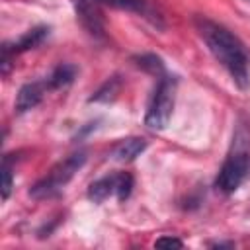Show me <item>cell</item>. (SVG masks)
Instances as JSON below:
<instances>
[{
    "label": "cell",
    "mask_w": 250,
    "mask_h": 250,
    "mask_svg": "<svg viewBox=\"0 0 250 250\" xmlns=\"http://www.w3.org/2000/svg\"><path fill=\"white\" fill-rule=\"evenodd\" d=\"M195 27H197L203 43L215 57V61L225 66V70L230 74L234 84L238 88H248V84H250L248 55H246L242 43L236 39V35H232L227 27H223L217 21H211L203 16H199L195 20Z\"/></svg>",
    "instance_id": "obj_1"
},
{
    "label": "cell",
    "mask_w": 250,
    "mask_h": 250,
    "mask_svg": "<svg viewBox=\"0 0 250 250\" xmlns=\"http://www.w3.org/2000/svg\"><path fill=\"white\" fill-rule=\"evenodd\" d=\"M250 176V150L244 139L234 137L232 150L225 158L217 178H215V188L221 193H234L242 182Z\"/></svg>",
    "instance_id": "obj_2"
},
{
    "label": "cell",
    "mask_w": 250,
    "mask_h": 250,
    "mask_svg": "<svg viewBox=\"0 0 250 250\" xmlns=\"http://www.w3.org/2000/svg\"><path fill=\"white\" fill-rule=\"evenodd\" d=\"M84 162H86V152L84 150H78V152L68 154L64 160L57 162L49 170V174L45 178H41L37 184L31 186L29 195L33 199H49V197H55L76 176V172L84 166Z\"/></svg>",
    "instance_id": "obj_3"
},
{
    "label": "cell",
    "mask_w": 250,
    "mask_h": 250,
    "mask_svg": "<svg viewBox=\"0 0 250 250\" xmlns=\"http://www.w3.org/2000/svg\"><path fill=\"white\" fill-rule=\"evenodd\" d=\"M176 78L162 74V78L158 80L152 98L148 102L146 113H145V125L160 131L168 125L170 117H172V109H174V100H176Z\"/></svg>",
    "instance_id": "obj_4"
},
{
    "label": "cell",
    "mask_w": 250,
    "mask_h": 250,
    "mask_svg": "<svg viewBox=\"0 0 250 250\" xmlns=\"http://www.w3.org/2000/svg\"><path fill=\"white\" fill-rule=\"evenodd\" d=\"M131 191H133V176L127 172H119V174H111V176L100 178L94 184H90L88 197L94 203H102L111 195H115L119 201H125L131 195Z\"/></svg>",
    "instance_id": "obj_5"
},
{
    "label": "cell",
    "mask_w": 250,
    "mask_h": 250,
    "mask_svg": "<svg viewBox=\"0 0 250 250\" xmlns=\"http://www.w3.org/2000/svg\"><path fill=\"white\" fill-rule=\"evenodd\" d=\"M47 90H51L49 84H47V80L23 84L20 88V92H18V98H16V111L18 113H25V111L33 109L35 105H39L41 100H43V96L47 94Z\"/></svg>",
    "instance_id": "obj_6"
},
{
    "label": "cell",
    "mask_w": 250,
    "mask_h": 250,
    "mask_svg": "<svg viewBox=\"0 0 250 250\" xmlns=\"http://www.w3.org/2000/svg\"><path fill=\"white\" fill-rule=\"evenodd\" d=\"M146 150V141L139 139V137H129L123 139L121 143H117L111 150V158L119 160V162H131L137 156H141Z\"/></svg>",
    "instance_id": "obj_7"
},
{
    "label": "cell",
    "mask_w": 250,
    "mask_h": 250,
    "mask_svg": "<svg viewBox=\"0 0 250 250\" xmlns=\"http://www.w3.org/2000/svg\"><path fill=\"white\" fill-rule=\"evenodd\" d=\"M76 72H78V70H76V66H74V64L61 62V64L51 72V76L47 78V84H49V88H51V90L64 88V86H68V84H72V82H74Z\"/></svg>",
    "instance_id": "obj_8"
},
{
    "label": "cell",
    "mask_w": 250,
    "mask_h": 250,
    "mask_svg": "<svg viewBox=\"0 0 250 250\" xmlns=\"http://www.w3.org/2000/svg\"><path fill=\"white\" fill-rule=\"evenodd\" d=\"M119 86H121V82H119L117 76L109 78V80L90 98V102H109V100H113L115 94H117V90H119Z\"/></svg>",
    "instance_id": "obj_9"
},
{
    "label": "cell",
    "mask_w": 250,
    "mask_h": 250,
    "mask_svg": "<svg viewBox=\"0 0 250 250\" xmlns=\"http://www.w3.org/2000/svg\"><path fill=\"white\" fill-rule=\"evenodd\" d=\"M135 61H137V64L141 68H145V70H148L152 74H162L164 72V64H162L160 57H156V55H141Z\"/></svg>",
    "instance_id": "obj_10"
},
{
    "label": "cell",
    "mask_w": 250,
    "mask_h": 250,
    "mask_svg": "<svg viewBox=\"0 0 250 250\" xmlns=\"http://www.w3.org/2000/svg\"><path fill=\"white\" fill-rule=\"evenodd\" d=\"M12 166H10V158L4 156V162H2V199L6 201L10 197V191H12Z\"/></svg>",
    "instance_id": "obj_11"
},
{
    "label": "cell",
    "mask_w": 250,
    "mask_h": 250,
    "mask_svg": "<svg viewBox=\"0 0 250 250\" xmlns=\"http://www.w3.org/2000/svg\"><path fill=\"white\" fill-rule=\"evenodd\" d=\"M154 244L158 248H182L184 246V242L180 238H174V236H160Z\"/></svg>",
    "instance_id": "obj_12"
}]
</instances>
